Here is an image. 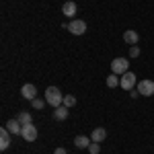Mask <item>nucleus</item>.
I'll use <instances>...</instances> for the list:
<instances>
[{
    "label": "nucleus",
    "mask_w": 154,
    "mask_h": 154,
    "mask_svg": "<svg viewBox=\"0 0 154 154\" xmlns=\"http://www.w3.org/2000/svg\"><path fill=\"white\" fill-rule=\"evenodd\" d=\"M138 93L144 97H154V80H148V78H144V80H140L138 82Z\"/></svg>",
    "instance_id": "39448f33"
},
{
    "label": "nucleus",
    "mask_w": 154,
    "mask_h": 154,
    "mask_svg": "<svg viewBox=\"0 0 154 154\" xmlns=\"http://www.w3.org/2000/svg\"><path fill=\"white\" fill-rule=\"evenodd\" d=\"M4 128H6V130L11 131L12 136H17V134H19V136H21V130H23V125H21V123H19V119H8V121H6V125H4Z\"/></svg>",
    "instance_id": "6e6552de"
},
{
    "label": "nucleus",
    "mask_w": 154,
    "mask_h": 154,
    "mask_svg": "<svg viewBox=\"0 0 154 154\" xmlns=\"http://www.w3.org/2000/svg\"><path fill=\"white\" fill-rule=\"evenodd\" d=\"M45 101H48V105H51L56 109L64 103V95H62V91L58 86H49V88H45Z\"/></svg>",
    "instance_id": "f257e3e1"
},
{
    "label": "nucleus",
    "mask_w": 154,
    "mask_h": 154,
    "mask_svg": "<svg viewBox=\"0 0 154 154\" xmlns=\"http://www.w3.org/2000/svg\"><path fill=\"white\" fill-rule=\"evenodd\" d=\"M140 56V48L138 45H131L130 48V58H138Z\"/></svg>",
    "instance_id": "aec40b11"
},
{
    "label": "nucleus",
    "mask_w": 154,
    "mask_h": 154,
    "mask_svg": "<svg viewBox=\"0 0 154 154\" xmlns=\"http://www.w3.org/2000/svg\"><path fill=\"white\" fill-rule=\"evenodd\" d=\"M31 103H33V109H43V107H45V103H48V101H43V99H33V101H31Z\"/></svg>",
    "instance_id": "a211bd4d"
},
{
    "label": "nucleus",
    "mask_w": 154,
    "mask_h": 154,
    "mask_svg": "<svg viewBox=\"0 0 154 154\" xmlns=\"http://www.w3.org/2000/svg\"><path fill=\"white\" fill-rule=\"evenodd\" d=\"M62 14H64V17H74V14H76V2H66V4H64V6H62Z\"/></svg>",
    "instance_id": "ddd939ff"
},
{
    "label": "nucleus",
    "mask_w": 154,
    "mask_h": 154,
    "mask_svg": "<svg viewBox=\"0 0 154 154\" xmlns=\"http://www.w3.org/2000/svg\"><path fill=\"white\" fill-rule=\"evenodd\" d=\"M105 138H107V130L105 128H95L93 134H91V140H93V142H103Z\"/></svg>",
    "instance_id": "f8f14e48"
},
{
    "label": "nucleus",
    "mask_w": 154,
    "mask_h": 154,
    "mask_svg": "<svg viewBox=\"0 0 154 154\" xmlns=\"http://www.w3.org/2000/svg\"><path fill=\"white\" fill-rule=\"evenodd\" d=\"M68 113H70V111H68V107H66V105H60V107H56V109H54V119L64 121V119L68 117Z\"/></svg>",
    "instance_id": "9b49d317"
},
{
    "label": "nucleus",
    "mask_w": 154,
    "mask_h": 154,
    "mask_svg": "<svg viewBox=\"0 0 154 154\" xmlns=\"http://www.w3.org/2000/svg\"><path fill=\"white\" fill-rule=\"evenodd\" d=\"M17 119H19V123H21V125H29V123H33V117H31V113H29V111H21Z\"/></svg>",
    "instance_id": "2eb2a0df"
},
{
    "label": "nucleus",
    "mask_w": 154,
    "mask_h": 154,
    "mask_svg": "<svg viewBox=\"0 0 154 154\" xmlns=\"http://www.w3.org/2000/svg\"><path fill=\"white\" fill-rule=\"evenodd\" d=\"M119 86L123 88V91H134V86H138V78H136V74L134 72H125V74H121V78H119Z\"/></svg>",
    "instance_id": "f03ea898"
},
{
    "label": "nucleus",
    "mask_w": 154,
    "mask_h": 154,
    "mask_svg": "<svg viewBox=\"0 0 154 154\" xmlns=\"http://www.w3.org/2000/svg\"><path fill=\"white\" fill-rule=\"evenodd\" d=\"M62 29H68L72 35H84L86 33V23L80 21V19H74L68 25H62Z\"/></svg>",
    "instance_id": "7ed1b4c3"
},
{
    "label": "nucleus",
    "mask_w": 154,
    "mask_h": 154,
    "mask_svg": "<svg viewBox=\"0 0 154 154\" xmlns=\"http://www.w3.org/2000/svg\"><path fill=\"white\" fill-rule=\"evenodd\" d=\"M54 154H68V152H66V148H56V152H54Z\"/></svg>",
    "instance_id": "4be33fe9"
},
{
    "label": "nucleus",
    "mask_w": 154,
    "mask_h": 154,
    "mask_svg": "<svg viewBox=\"0 0 154 154\" xmlns=\"http://www.w3.org/2000/svg\"><path fill=\"white\" fill-rule=\"evenodd\" d=\"M107 86H109V88L119 86V76H117V74H113V72H111V74L107 76Z\"/></svg>",
    "instance_id": "dca6fc26"
},
{
    "label": "nucleus",
    "mask_w": 154,
    "mask_h": 154,
    "mask_svg": "<svg viewBox=\"0 0 154 154\" xmlns=\"http://www.w3.org/2000/svg\"><path fill=\"white\" fill-rule=\"evenodd\" d=\"M8 146H11V131L6 128H2L0 130V150H6Z\"/></svg>",
    "instance_id": "1a4fd4ad"
},
{
    "label": "nucleus",
    "mask_w": 154,
    "mask_h": 154,
    "mask_svg": "<svg viewBox=\"0 0 154 154\" xmlns=\"http://www.w3.org/2000/svg\"><path fill=\"white\" fill-rule=\"evenodd\" d=\"M91 142H93V140H91L88 136H76L74 146H76V148H88V146H91Z\"/></svg>",
    "instance_id": "4468645a"
},
{
    "label": "nucleus",
    "mask_w": 154,
    "mask_h": 154,
    "mask_svg": "<svg viewBox=\"0 0 154 154\" xmlns=\"http://www.w3.org/2000/svg\"><path fill=\"white\" fill-rule=\"evenodd\" d=\"M138 39H140V35H138V31H134V29H128V31L123 33V41L130 43V45H136Z\"/></svg>",
    "instance_id": "9d476101"
},
{
    "label": "nucleus",
    "mask_w": 154,
    "mask_h": 154,
    "mask_svg": "<svg viewBox=\"0 0 154 154\" xmlns=\"http://www.w3.org/2000/svg\"><path fill=\"white\" fill-rule=\"evenodd\" d=\"M21 138H23L25 142H35V140H37V128L33 125V123L23 125V130H21Z\"/></svg>",
    "instance_id": "423d86ee"
},
{
    "label": "nucleus",
    "mask_w": 154,
    "mask_h": 154,
    "mask_svg": "<svg viewBox=\"0 0 154 154\" xmlns=\"http://www.w3.org/2000/svg\"><path fill=\"white\" fill-rule=\"evenodd\" d=\"M62 105H66L68 109H70V107H74V105H76V97H72V95H64V103H62Z\"/></svg>",
    "instance_id": "f3484780"
},
{
    "label": "nucleus",
    "mask_w": 154,
    "mask_h": 154,
    "mask_svg": "<svg viewBox=\"0 0 154 154\" xmlns=\"http://www.w3.org/2000/svg\"><path fill=\"white\" fill-rule=\"evenodd\" d=\"M21 95H23L25 99H29V101L37 99V88H35V84H25L23 88H21Z\"/></svg>",
    "instance_id": "0eeeda50"
},
{
    "label": "nucleus",
    "mask_w": 154,
    "mask_h": 154,
    "mask_svg": "<svg viewBox=\"0 0 154 154\" xmlns=\"http://www.w3.org/2000/svg\"><path fill=\"white\" fill-rule=\"evenodd\" d=\"M128 70H130V62H128V58H115L113 62H111V72H113V74L121 76V74H125Z\"/></svg>",
    "instance_id": "20e7f679"
},
{
    "label": "nucleus",
    "mask_w": 154,
    "mask_h": 154,
    "mask_svg": "<svg viewBox=\"0 0 154 154\" xmlns=\"http://www.w3.org/2000/svg\"><path fill=\"white\" fill-rule=\"evenodd\" d=\"M88 152H91V154H99V152H101V146H99V142H91V146H88Z\"/></svg>",
    "instance_id": "6ab92c4d"
},
{
    "label": "nucleus",
    "mask_w": 154,
    "mask_h": 154,
    "mask_svg": "<svg viewBox=\"0 0 154 154\" xmlns=\"http://www.w3.org/2000/svg\"><path fill=\"white\" fill-rule=\"evenodd\" d=\"M130 97H131V99H138V97H140V93H138V88H136V91H130Z\"/></svg>",
    "instance_id": "412c9836"
}]
</instances>
